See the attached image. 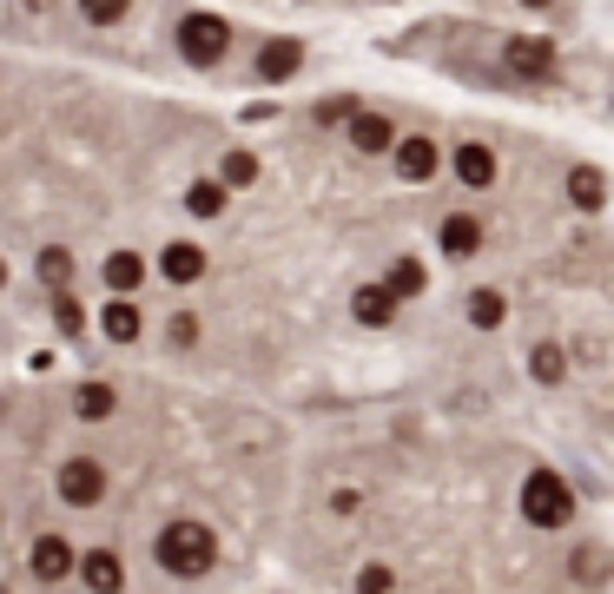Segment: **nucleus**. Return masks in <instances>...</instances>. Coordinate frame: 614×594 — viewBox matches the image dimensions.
<instances>
[{"label":"nucleus","instance_id":"nucleus-1","mask_svg":"<svg viewBox=\"0 0 614 594\" xmlns=\"http://www.w3.org/2000/svg\"><path fill=\"white\" fill-rule=\"evenodd\" d=\"M152 561H159L165 574L192 581V574H205V568L218 561V535H212L205 522L179 516V522H165V529H159V542H152Z\"/></svg>","mask_w":614,"mask_h":594},{"label":"nucleus","instance_id":"nucleus-2","mask_svg":"<svg viewBox=\"0 0 614 594\" xmlns=\"http://www.w3.org/2000/svg\"><path fill=\"white\" fill-rule=\"evenodd\" d=\"M515 508H522V522H536V529H562V522L575 516V489H568L555 469H529V476H522Z\"/></svg>","mask_w":614,"mask_h":594},{"label":"nucleus","instance_id":"nucleus-3","mask_svg":"<svg viewBox=\"0 0 614 594\" xmlns=\"http://www.w3.org/2000/svg\"><path fill=\"white\" fill-rule=\"evenodd\" d=\"M179 53H186L192 66H218V60L231 53V27H225L218 14H186V21H179Z\"/></svg>","mask_w":614,"mask_h":594},{"label":"nucleus","instance_id":"nucleus-4","mask_svg":"<svg viewBox=\"0 0 614 594\" xmlns=\"http://www.w3.org/2000/svg\"><path fill=\"white\" fill-rule=\"evenodd\" d=\"M53 489H60V502H66V508H93V502L106 495V469H100L93 456H66Z\"/></svg>","mask_w":614,"mask_h":594},{"label":"nucleus","instance_id":"nucleus-5","mask_svg":"<svg viewBox=\"0 0 614 594\" xmlns=\"http://www.w3.org/2000/svg\"><path fill=\"white\" fill-rule=\"evenodd\" d=\"M502 66H509V73H522V79H549V73H555V47H549V40H536V34H509Z\"/></svg>","mask_w":614,"mask_h":594},{"label":"nucleus","instance_id":"nucleus-6","mask_svg":"<svg viewBox=\"0 0 614 594\" xmlns=\"http://www.w3.org/2000/svg\"><path fill=\"white\" fill-rule=\"evenodd\" d=\"M450 173H456V186L489 192V186H496V152H489L483 139H456V152H450Z\"/></svg>","mask_w":614,"mask_h":594},{"label":"nucleus","instance_id":"nucleus-7","mask_svg":"<svg viewBox=\"0 0 614 594\" xmlns=\"http://www.w3.org/2000/svg\"><path fill=\"white\" fill-rule=\"evenodd\" d=\"M390 159H397V173H403L410 186L436 179V165H443V152H436V139H397V146H390Z\"/></svg>","mask_w":614,"mask_h":594},{"label":"nucleus","instance_id":"nucleus-8","mask_svg":"<svg viewBox=\"0 0 614 594\" xmlns=\"http://www.w3.org/2000/svg\"><path fill=\"white\" fill-rule=\"evenodd\" d=\"M27 561H34V574H40V581H66V574H79V555H73V542H66V535H40Z\"/></svg>","mask_w":614,"mask_h":594},{"label":"nucleus","instance_id":"nucleus-9","mask_svg":"<svg viewBox=\"0 0 614 594\" xmlns=\"http://www.w3.org/2000/svg\"><path fill=\"white\" fill-rule=\"evenodd\" d=\"M159 271L172 278V285H199L205 278V244H192V238H179V244H165V258H159Z\"/></svg>","mask_w":614,"mask_h":594},{"label":"nucleus","instance_id":"nucleus-10","mask_svg":"<svg viewBox=\"0 0 614 594\" xmlns=\"http://www.w3.org/2000/svg\"><path fill=\"white\" fill-rule=\"evenodd\" d=\"M343 139L358 146V152H390V146H397V126H390L384 113H364V106H358V113H350V132H343Z\"/></svg>","mask_w":614,"mask_h":594},{"label":"nucleus","instance_id":"nucleus-11","mask_svg":"<svg viewBox=\"0 0 614 594\" xmlns=\"http://www.w3.org/2000/svg\"><path fill=\"white\" fill-rule=\"evenodd\" d=\"M100 330L113 337V344H139V330H146V317H139V304H133V298H120V291H113V304L100 311Z\"/></svg>","mask_w":614,"mask_h":594},{"label":"nucleus","instance_id":"nucleus-12","mask_svg":"<svg viewBox=\"0 0 614 594\" xmlns=\"http://www.w3.org/2000/svg\"><path fill=\"white\" fill-rule=\"evenodd\" d=\"M100 278H106V291H120V298H139V285H146V258H139V251H113Z\"/></svg>","mask_w":614,"mask_h":594},{"label":"nucleus","instance_id":"nucleus-13","mask_svg":"<svg viewBox=\"0 0 614 594\" xmlns=\"http://www.w3.org/2000/svg\"><path fill=\"white\" fill-rule=\"evenodd\" d=\"M350 311H358V324H371V330H384V324L397 317V291H390V285H364L358 298H350Z\"/></svg>","mask_w":614,"mask_h":594},{"label":"nucleus","instance_id":"nucleus-14","mask_svg":"<svg viewBox=\"0 0 614 594\" xmlns=\"http://www.w3.org/2000/svg\"><path fill=\"white\" fill-rule=\"evenodd\" d=\"M436 238H443V251H450V258H476V251H483V225H476L469 212L443 218V231H436Z\"/></svg>","mask_w":614,"mask_h":594},{"label":"nucleus","instance_id":"nucleus-15","mask_svg":"<svg viewBox=\"0 0 614 594\" xmlns=\"http://www.w3.org/2000/svg\"><path fill=\"white\" fill-rule=\"evenodd\" d=\"M298 60H304L298 40H265V47H258V73H265V79H291Z\"/></svg>","mask_w":614,"mask_h":594},{"label":"nucleus","instance_id":"nucleus-16","mask_svg":"<svg viewBox=\"0 0 614 594\" xmlns=\"http://www.w3.org/2000/svg\"><path fill=\"white\" fill-rule=\"evenodd\" d=\"M568 199H575L581 212H601V205H607V179L594 173V165H575V173H568Z\"/></svg>","mask_w":614,"mask_h":594},{"label":"nucleus","instance_id":"nucleus-17","mask_svg":"<svg viewBox=\"0 0 614 594\" xmlns=\"http://www.w3.org/2000/svg\"><path fill=\"white\" fill-rule=\"evenodd\" d=\"M79 581H86V587H120V581H126V568H120V555L93 548V555H79Z\"/></svg>","mask_w":614,"mask_h":594},{"label":"nucleus","instance_id":"nucleus-18","mask_svg":"<svg viewBox=\"0 0 614 594\" xmlns=\"http://www.w3.org/2000/svg\"><path fill=\"white\" fill-rule=\"evenodd\" d=\"M113 403H120V396H113V383H79V396H73V409H79L86 422H106V416H113Z\"/></svg>","mask_w":614,"mask_h":594},{"label":"nucleus","instance_id":"nucleus-19","mask_svg":"<svg viewBox=\"0 0 614 594\" xmlns=\"http://www.w3.org/2000/svg\"><path fill=\"white\" fill-rule=\"evenodd\" d=\"M225 192H231L225 179H199V186L186 192V205H192L199 218H218V212H225Z\"/></svg>","mask_w":614,"mask_h":594},{"label":"nucleus","instance_id":"nucleus-20","mask_svg":"<svg viewBox=\"0 0 614 594\" xmlns=\"http://www.w3.org/2000/svg\"><path fill=\"white\" fill-rule=\"evenodd\" d=\"M502 317H509L502 291H469V324H476V330H496Z\"/></svg>","mask_w":614,"mask_h":594},{"label":"nucleus","instance_id":"nucleus-21","mask_svg":"<svg viewBox=\"0 0 614 594\" xmlns=\"http://www.w3.org/2000/svg\"><path fill=\"white\" fill-rule=\"evenodd\" d=\"M384 285H390V291H397V298H416V291H423V285H429V271H423V265H416V258H397V265H390V278H384Z\"/></svg>","mask_w":614,"mask_h":594},{"label":"nucleus","instance_id":"nucleus-22","mask_svg":"<svg viewBox=\"0 0 614 594\" xmlns=\"http://www.w3.org/2000/svg\"><path fill=\"white\" fill-rule=\"evenodd\" d=\"M218 179H225L231 192H238V186H251V179H258V159H251L245 146H231V152H225V173H218Z\"/></svg>","mask_w":614,"mask_h":594},{"label":"nucleus","instance_id":"nucleus-23","mask_svg":"<svg viewBox=\"0 0 614 594\" xmlns=\"http://www.w3.org/2000/svg\"><path fill=\"white\" fill-rule=\"evenodd\" d=\"M126 8H133V0H79V14L93 21V27H113V21H126Z\"/></svg>","mask_w":614,"mask_h":594},{"label":"nucleus","instance_id":"nucleus-24","mask_svg":"<svg viewBox=\"0 0 614 594\" xmlns=\"http://www.w3.org/2000/svg\"><path fill=\"white\" fill-rule=\"evenodd\" d=\"M529 370H536V383H562V370H568V364H562V351H555V344H542V351L529 357Z\"/></svg>","mask_w":614,"mask_h":594},{"label":"nucleus","instance_id":"nucleus-25","mask_svg":"<svg viewBox=\"0 0 614 594\" xmlns=\"http://www.w3.org/2000/svg\"><path fill=\"white\" fill-rule=\"evenodd\" d=\"M40 278H47L53 291H66V278H73V258H66V251H40Z\"/></svg>","mask_w":614,"mask_h":594},{"label":"nucleus","instance_id":"nucleus-26","mask_svg":"<svg viewBox=\"0 0 614 594\" xmlns=\"http://www.w3.org/2000/svg\"><path fill=\"white\" fill-rule=\"evenodd\" d=\"M53 317H60V330H66V337H79V330H86V311H79L66 291H53Z\"/></svg>","mask_w":614,"mask_h":594},{"label":"nucleus","instance_id":"nucleus-27","mask_svg":"<svg viewBox=\"0 0 614 594\" xmlns=\"http://www.w3.org/2000/svg\"><path fill=\"white\" fill-rule=\"evenodd\" d=\"M165 337H172V351H192V344H199V317H186V311H179Z\"/></svg>","mask_w":614,"mask_h":594},{"label":"nucleus","instance_id":"nucleus-28","mask_svg":"<svg viewBox=\"0 0 614 594\" xmlns=\"http://www.w3.org/2000/svg\"><path fill=\"white\" fill-rule=\"evenodd\" d=\"M522 8H549V0H522Z\"/></svg>","mask_w":614,"mask_h":594},{"label":"nucleus","instance_id":"nucleus-29","mask_svg":"<svg viewBox=\"0 0 614 594\" xmlns=\"http://www.w3.org/2000/svg\"><path fill=\"white\" fill-rule=\"evenodd\" d=\"M0 285H8V258H0Z\"/></svg>","mask_w":614,"mask_h":594}]
</instances>
